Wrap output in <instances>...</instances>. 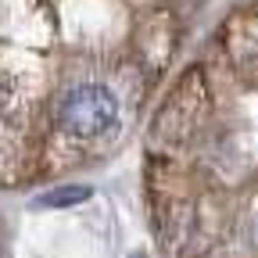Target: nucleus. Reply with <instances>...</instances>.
I'll return each mask as SVG.
<instances>
[{"instance_id": "obj_1", "label": "nucleus", "mask_w": 258, "mask_h": 258, "mask_svg": "<svg viewBox=\"0 0 258 258\" xmlns=\"http://www.w3.org/2000/svg\"><path fill=\"white\" fill-rule=\"evenodd\" d=\"M122 93L104 76H76L54 97V137L76 154L108 147L122 133Z\"/></svg>"}, {"instance_id": "obj_2", "label": "nucleus", "mask_w": 258, "mask_h": 258, "mask_svg": "<svg viewBox=\"0 0 258 258\" xmlns=\"http://www.w3.org/2000/svg\"><path fill=\"white\" fill-rule=\"evenodd\" d=\"M29 101H32V83H25L8 64H0V140L15 137L25 125Z\"/></svg>"}, {"instance_id": "obj_3", "label": "nucleus", "mask_w": 258, "mask_h": 258, "mask_svg": "<svg viewBox=\"0 0 258 258\" xmlns=\"http://www.w3.org/2000/svg\"><path fill=\"white\" fill-rule=\"evenodd\" d=\"M90 198V186H57V190H47L36 198L40 208H69V205H79Z\"/></svg>"}, {"instance_id": "obj_4", "label": "nucleus", "mask_w": 258, "mask_h": 258, "mask_svg": "<svg viewBox=\"0 0 258 258\" xmlns=\"http://www.w3.org/2000/svg\"><path fill=\"white\" fill-rule=\"evenodd\" d=\"M244 244H247L251 251H258V201L251 205V212H247V219H244Z\"/></svg>"}]
</instances>
